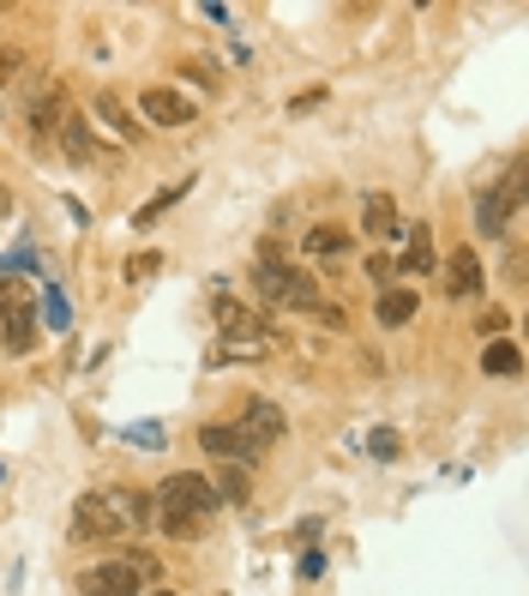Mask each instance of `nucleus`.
<instances>
[{"label":"nucleus","instance_id":"obj_4","mask_svg":"<svg viewBox=\"0 0 529 596\" xmlns=\"http://www.w3.org/2000/svg\"><path fill=\"white\" fill-rule=\"evenodd\" d=\"M253 284H260V296L277 301V308H313V301H319L313 296V277L295 272V265H260Z\"/></svg>","mask_w":529,"mask_h":596},{"label":"nucleus","instance_id":"obj_3","mask_svg":"<svg viewBox=\"0 0 529 596\" xmlns=\"http://www.w3.org/2000/svg\"><path fill=\"white\" fill-rule=\"evenodd\" d=\"M518 199H524V169H506V175H499V187H487V194L475 199V230L499 235L511 223V211H518Z\"/></svg>","mask_w":529,"mask_h":596},{"label":"nucleus","instance_id":"obj_20","mask_svg":"<svg viewBox=\"0 0 529 596\" xmlns=\"http://www.w3.org/2000/svg\"><path fill=\"white\" fill-rule=\"evenodd\" d=\"M43 320L55 325V332H67V325H73V313H67V296H60V289H48V296H43Z\"/></svg>","mask_w":529,"mask_h":596},{"label":"nucleus","instance_id":"obj_16","mask_svg":"<svg viewBox=\"0 0 529 596\" xmlns=\"http://www.w3.org/2000/svg\"><path fill=\"white\" fill-rule=\"evenodd\" d=\"M180 199H187V181H175V187H163L157 199H145V206L133 211V223H139V230H151V223H157V218H163V211H169V206H180Z\"/></svg>","mask_w":529,"mask_h":596},{"label":"nucleus","instance_id":"obj_18","mask_svg":"<svg viewBox=\"0 0 529 596\" xmlns=\"http://www.w3.org/2000/svg\"><path fill=\"white\" fill-rule=\"evenodd\" d=\"M404 272H433V241H428V223H416V230H409V253L404 260Z\"/></svg>","mask_w":529,"mask_h":596},{"label":"nucleus","instance_id":"obj_10","mask_svg":"<svg viewBox=\"0 0 529 596\" xmlns=\"http://www.w3.org/2000/svg\"><path fill=\"white\" fill-rule=\"evenodd\" d=\"M445 289H451L458 301H470L475 289H482V260H475V247H458V253L445 260Z\"/></svg>","mask_w":529,"mask_h":596},{"label":"nucleus","instance_id":"obj_8","mask_svg":"<svg viewBox=\"0 0 529 596\" xmlns=\"http://www.w3.org/2000/svg\"><path fill=\"white\" fill-rule=\"evenodd\" d=\"M199 452H211V459L235 464V471H241V464H253V459H260V452H253V446H247V440H241L229 422H205V428H199Z\"/></svg>","mask_w":529,"mask_h":596},{"label":"nucleus","instance_id":"obj_23","mask_svg":"<svg viewBox=\"0 0 529 596\" xmlns=\"http://www.w3.org/2000/svg\"><path fill=\"white\" fill-rule=\"evenodd\" d=\"M475 325H482V338H499V332H506V325H511V313H506V308H487V313H482V320H475Z\"/></svg>","mask_w":529,"mask_h":596},{"label":"nucleus","instance_id":"obj_27","mask_svg":"<svg viewBox=\"0 0 529 596\" xmlns=\"http://www.w3.org/2000/svg\"><path fill=\"white\" fill-rule=\"evenodd\" d=\"M0 218H7V194H0Z\"/></svg>","mask_w":529,"mask_h":596},{"label":"nucleus","instance_id":"obj_21","mask_svg":"<svg viewBox=\"0 0 529 596\" xmlns=\"http://www.w3.org/2000/svg\"><path fill=\"white\" fill-rule=\"evenodd\" d=\"M367 277H373L379 289H392V277H397V260H392V253H373V260H367Z\"/></svg>","mask_w":529,"mask_h":596},{"label":"nucleus","instance_id":"obj_12","mask_svg":"<svg viewBox=\"0 0 529 596\" xmlns=\"http://www.w3.org/2000/svg\"><path fill=\"white\" fill-rule=\"evenodd\" d=\"M301 253H307V260H331V253H350V230H343V223H313V230L301 235Z\"/></svg>","mask_w":529,"mask_h":596},{"label":"nucleus","instance_id":"obj_14","mask_svg":"<svg viewBox=\"0 0 529 596\" xmlns=\"http://www.w3.org/2000/svg\"><path fill=\"white\" fill-rule=\"evenodd\" d=\"M361 218H367V230L373 235H404V218H397V206H392V199H385V194H367V206H361Z\"/></svg>","mask_w":529,"mask_h":596},{"label":"nucleus","instance_id":"obj_9","mask_svg":"<svg viewBox=\"0 0 529 596\" xmlns=\"http://www.w3.org/2000/svg\"><path fill=\"white\" fill-rule=\"evenodd\" d=\"M73 530H79V537H114V530H126V518L114 512L102 494H85L79 512H73Z\"/></svg>","mask_w":529,"mask_h":596},{"label":"nucleus","instance_id":"obj_13","mask_svg":"<svg viewBox=\"0 0 529 596\" xmlns=\"http://www.w3.org/2000/svg\"><path fill=\"white\" fill-rule=\"evenodd\" d=\"M97 115H102V121H109V126H114V133H121V139H126V145H139V139H145V121H133V115H126V103H121V97H114V91H102V103H97Z\"/></svg>","mask_w":529,"mask_h":596},{"label":"nucleus","instance_id":"obj_24","mask_svg":"<svg viewBox=\"0 0 529 596\" xmlns=\"http://www.w3.org/2000/svg\"><path fill=\"white\" fill-rule=\"evenodd\" d=\"M157 253H133V260H126V277H133V284H139V277H151V272H157Z\"/></svg>","mask_w":529,"mask_h":596},{"label":"nucleus","instance_id":"obj_6","mask_svg":"<svg viewBox=\"0 0 529 596\" xmlns=\"http://www.w3.org/2000/svg\"><path fill=\"white\" fill-rule=\"evenodd\" d=\"M79 591L85 596H139V591H145V578H139L126 561H102V566H85Z\"/></svg>","mask_w":529,"mask_h":596},{"label":"nucleus","instance_id":"obj_1","mask_svg":"<svg viewBox=\"0 0 529 596\" xmlns=\"http://www.w3.org/2000/svg\"><path fill=\"white\" fill-rule=\"evenodd\" d=\"M157 525L169 530V537H205L217 518V488L205 482L199 471H175L157 482Z\"/></svg>","mask_w":529,"mask_h":596},{"label":"nucleus","instance_id":"obj_15","mask_svg":"<svg viewBox=\"0 0 529 596\" xmlns=\"http://www.w3.org/2000/svg\"><path fill=\"white\" fill-rule=\"evenodd\" d=\"M379 325H409L416 320V296H409V289H379Z\"/></svg>","mask_w":529,"mask_h":596},{"label":"nucleus","instance_id":"obj_19","mask_svg":"<svg viewBox=\"0 0 529 596\" xmlns=\"http://www.w3.org/2000/svg\"><path fill=\"white\" fill-rule=\"evenodd\" d=\"M482 367H487V374H518V367H524V356H518V344L494 338V344L482 350Z\"/></svg>","mask_w":529,"mask_h":596},{"label":"nucleus","instance_id":"obj_22","mask_svg":"<svg viewBox=\"0 0 529 596\" xmlns=\"http://www.w3.org/2000/svg\"><path fill=\"white\" fill-rule=\"evenodd\" d=\"M217 494H223V500H235V506H247V476L229 464V471H223V488H217Z\"/></svg>","mask_w":529,"mask_h":596},{"label":"nucleus","instance_id":"obj_2","mask_svg":"<svg viewBox=\"0 0 529 596\" xmlns=\"http://www.w3.org/2000/svg\"><path fill=\"white\" fill-rule=\"evenodd\" d=\"M0 332H7V350H31V338H36V301L19 277L0 284Z\"/></svg>","mask_w":529,"mask_h":596},{"label":"nucleus","instance_id":"obj_5","mask_svg":"<svg viewBox=\"0 0 529 596\" xmlns=\"http://www.w3.org/2000/svg\"><path fill=\"white\" fill-rule=\"evenodd\" d=\"M229 428H235V434L247 440L253 452H265V446H277V440H283V410H277L271 398H253V404H247V410H241Z\"/></svg>","mask_w":529,"mask_h":596},{"label":"nucleus","instance_id":"obj_11","mask_svg":"<svg viewBox=\"0 0 529 596\" xmlns=\"http://www.w3.org/2000/svg\"><path fill=\"white\" fill-rule=\"evenodd\" d=\"M55 133H60V151H67L73 163H90V157H97V139H90V121H85V115H73V109H67Z\"/></svg>","mask_w":529,"mask_h":596},{"label":"nucleus","instance_id":"obj_28","mask_svg":"<svg viewBox=\"0 0 529 596\" xmlns=\"http://www.w3.org/2000/svg\"><path fill=\"white\" fill-rule=\"evenodd\" d=\"M151 596H175V591H151Z\"/></svg>","mask_w":529,"mask_h":596},{"label":"nucleus","instance_id":"obj_26","mask_svg":"<svg viewBox=\"0 0 529 596\" xmlns=\"http://www.w3.org/2000/svg\"><path fill=\"white\" fill-rule=\"evenodd\" d=\"M12 73H19V55H12V48H7V55H0V85H7Z\"/></svg>","mask_w":529,"mask_h":596},{"label":"nucleus","instance_id":"obj_25","mask_svg":"<svg viewBox=\"0 0 529 596\" xmlns=\"http://www.w3.org/2000/svg\"><path fill=\"white\" fill-rule=\"evenodd\" d=\"M373 452H379V459H397V434H373Z\"/></svg>","mask_w":529,"mask_h":596},{"label":"nucleus","instance_id":"obj_17","mask_svg":"<svg viewBox=\"0 0 529 596\" xmlns=\"http://www.w3.org/2000/svg\"><path fill=\"white\" fill-rule=\"evenodd\" d=\"M217 325H223V332L241 344V338H253V325H260V320H253V313L241 308V301H229V296H223V301H217Z\"/></svg>","mask_w":529,"mask_h":596},{"label":"nucleus","instance_id":"obj_7","mask_svg":"<svg viewBox=\"0 0 529 596\" xmlns=\"http://www.w3.org/2000/svg\"><path fill=\"white\" fill-rule=\"evenodd\" d=\"M139 115L157 121V126H187V121H199V109H192V97L169 91V85H151V91L139 97Z\"/></svg>","mask_w":529,"mask_h":596}]
</instances>
